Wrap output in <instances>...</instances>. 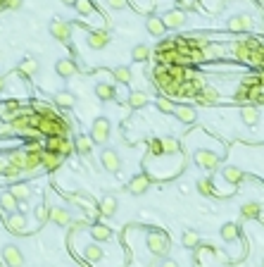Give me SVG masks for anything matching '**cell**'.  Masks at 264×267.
Listing matches in <instances>:
<instances>
[{
    "instance_id": "6da1fadb",
    "label": "cell",
    "mask_w": 264,
    "mask_h": 267,
    "mask_svg": "<svg viewBox=\"0 0 264 267\" xmlns=\"http://www.w3.org/2000/svg\"><path fill=\"white\" fill-rule=\"evenodd\" d=\"M145 244H148V251L153 253V255H157V258H167V255H169L171 241H169V236L164 234V231H160V229L150 231L148 239H145Z\"/></svg>"
},
{
    "instance_id": "7a4b0ae2",
    "label": "cell",
    "mask_w": 264,
    "mask_h": 267,
    "mask_svg": "<svg viewBox=\"0 0 264 267\" xmlns=\"http://www.w3.org/2000/svg\"><path fill=\"white\" fill-rule=\"evenodd\" d=\"M109 134H112V124H109L107 117H95L93 126H91V139L98 146H105L109 141Z\"/></svg>"
},
{
    "instance_id": "3957f363",
    "label": "cell",
    "mask_w": 264,
    "mask_h": 267,
    "mask_svg": "<svg viewBox=\"0 0 264 267\" xmlns=\"http://www.w3.org/2000/svg\"><path fill=\"white\" fill-rule=\"evenodd\" d=\"M69 201L74 205H79V208H84V212L88 215V217H100V205L95 203L91 196H86V193H71L69 196Z\"/></svg>"
},
{
    "instance_id": "277c9868",
    "label": "cell",
    "mask_w": 264,
    "mask_h": 267,
    "mask_svg": "<svg viewBox=\"0 0 264 267\" xmlns=\"http://www.w3.org/2000/svg\"><path fill=\"white\" fill-rule=\"evenodd\" d=\"M100 162H102V167H105V172H109V174H119V172H122V167H124L122 155H119L117 150H112V148L102 150V153H100Z\"/></svg>"
},
{
    "instance_id": "5b68a950",
    "label": "cell",
    "mask_w": 264,
    "mask_h": 267,
    "mask_svg": "<svg viewBox=\"0 0 264 267\" xmlns=\"http://www.w3.org/2000/svg\"><path fill=\"white\" fill-rule=\"evenodd\" d=\"M3 260L8 267H24V253L17 244H5L3 246Z\"/></svg>"
},
{
    "instance_id": "8992f818",
    "label": "cell",
    "mask_w": 264,
    "mask_h": 267,
    "mask_svg": "<svg viewBox=\"0 0 264 267\" xmlns=\"http://www.w3.org/2000/svg\"><path fill=\"white\" fill-rule=\"evenodd\" d=\"M46 150H53V153H60V155L67 157L71 150H74V143H71L67 136H48Z\"/></svg>"
},
{
    "instance_id": "52a82bcc",
    "label": "cell",
    "mask_w": 264,
    "mask_h": 267,
    "mask_svg": "<svg viewBox=\"0 0 264 267\" xmlns=\"http://www.w3.org/2000/svg\"><path fill=\"white\" fill-rule=\"evenodd\" d=\"M193 157H195V162H198L202 170H207V172H212V170L219 167V155L212 153V150H195Z\"/></svg>"
},
{
    "instance_id": "ba28073f",
    "label": "cell",
    "mask_w": 264,
    "mask_h": 267,
    "mask_svg": "<svg viewBox=\"0 0 264 267\" xmlns=\"http://www.w3.org/2000/svg\"><path fill=\"white\" fill-rule=\"evenodd\" d=\"M150 177L148 174H136V177H131V181H129V184H126V189H129V193H133V196H143V193H145V191L150 189Z\"/></svg>"
},
{
    "instance_id": "9c48e42d",
    "label": "cell",
    "mask_w": 264,
    "mask_h": 267,
    "mask_svg": "<svg viewBox=\"0 0 264 267\" xmlns=\"http://www.w3.org/2000/svg\"><path fill=\"white\" fill-rule=\"evenodd\" d=\"M48 29H50V34H53V36L60 41V43H69V39H71V26H69L67 22H62V19H53Z\"/></svg>"
},
{
    "instance_id": "30bf717a",
    "label": "cell",
    "mask_w": 264,
    "mask_h": 267,
    "mask_svg": "<svg viewBox=\"0 0 264 267\" xmlns=\"http://www.w3.org/2000/svg\"><path fill=\"white\" fill-rule=\"evenodd\" d=\"M5 227L12 231V234H26L29 229H26V215L24 212H12V215H8V220H5Z\"/></svg>"
},
{
    "instance_id": "8fae6325",
    "label": "cell",
    "mask_w": 264,
    "mask_h": 267,
    "mask_svg": "<svg viewBox=\"0 0 264 267\" xmlns=\"http://www.w3.org/2000/svg\"><path fill=\"white\" fill-rule=\"evenodd\" d=\"M150 150H153V155H162V153H176L179 150V143L174 141V139H153L150 141Z\"/></svg>"
},
{
    "instance_id": "7c38bea8",
    "label": "cell",
    "mask_w": 264,
    "mask_h": 267,
    "mask_svg": "<svg viewBox=\"0 0 264 267\" xmlns=\"http://www.w3.org/2000/svg\"><path fill=\"white\" fill-rule=\"evenodd\" d=\"M162 19H164V24H167V29H181V26L186 24V12H183V10H169Z\"/></svg>"
},
{
    "instance_id": "4fadbf2b",
    "label": "cell",
    "mask_w": 264,
    "mask_h": 267,
    "mask_svg": "<svg viewBox=\"0 0 264 267\" xmlns=\"http://www.w3.org/2000/svg\"><path fill=\"white\" fill-rule=\"evenodd\" d=\"M55 72H57L62 79H69V77L77 74V62H74L71 57H62V60L55 62Z\"/></svg>"
},
{
    "instance_id": "5bb4252c",
    "label": "cell",
    "mask_w": 264,
    "mask_h": 267,
    "mask_svg": "<svg viewBox=\"0 0 264 267\" xmlns=\"http://www.w3.org/2000/svg\"><path fill=\"white\" fill-rule=\"evenodd\" d=\"M88 231H91V239H93L95 244H105V241L112 239V229L107 224H91Z\"/></svg>"
},
{
    "instance_id": "9a60e30c",
    "label": "cell",
    "mask_w": 264,
    "mask_h": 267,
    "mask_svg": "<svg viewBox=\"0 0 264 267\" xmlns=\"http://www.w3.org/2000/svg\"><path fill=\"white\" fill-rule=\"evenodd\" d=\"M98 205H100V217H115L117 208H119V203H117V198L112 193H107Z\"/></svg>"
},
{
    "instance_id": "2e32d148",
    "label": "cell",
    "mask_w": 264,
    "mask_h": 267,
    "mask_svg": "<svg viewBox=\"0 0 264 267\" xmlns=\"http://www.w3.org/2000/svg\"><path fill=\"white\" fill-rule=\"evenodd\" d=\"M0 210H5L8 215L19 210V201L12 196V191H3V193H0Z\"/></svg>"
},
{
    "instance_id": "e0dca14e",
    "label": "cell",
    "mask_w": 264,
    "mask_h": 267,
    "mask_svg": "<svg viewBox=\"0 0 264 267\" xmlns=\"http://www.w3.org/2000/svg\"><path fill=\"white\" fill-rule=\"evenodd\" d=\"M88 48H93V50H102V48H107L109 43V36L105 31H93V34H88Z\"/></svg>"
},
{
    "instance_id": "ac0fdd59",
    "label": "cell",
    "mask_w": 264,
    "mask_h": 267,
    "mask_svg": "<svg viewBox=\"0 0 264 267\" xmlns=\"http://www.w3.org/2000/svg\"><path fill=\"white\" fill-rule=\"evenodd\" d=\"M174 117L179 119L181 124H193L195 119H198V115H195L193 108H188V105H179V108L174 110Z\"/></svg>"
},
{
    "instance_id": "d6986e66",
    "label": "cell",
    "mask_w": 264,
    "mask_h": 267,
    "mask_svg": "<svg viewBox=\"0 0 264 267\" xmlns=\"http://www.w3.org/2000/svg\"><path fill=\"white\" fill-rule=\"evenodd\" d=\"M64 155H60V153H53V150H43V167L46 170H50V172H55L57 167L62 165Z\"/></svg>"
},
{
    "instance_id": "ffe728a7",
    "label": "cell",
    "mask_w": 264,
    "mask_h": 267,
    "mask_svg": "<svg viewBox=\"0 0 264 267\" xmlns=\"http://www.w3.org/2000/svg\"><path fill=\"white\" fill-rule=\"evenodd\" d=\"M221 177H224L229 184H241V181L245 179V172L238 170V167H233V165H226L224 170H221Z\"/></svg>"
},
{
    "instance_id": "44dd1931",
    "label": "cell",
    "mask_w": 264,
    "mask_h": 267,
    "mask_svg": "<svg viewBox=\"0 0 264 267\" xmlns=\"http://www.w3.org/2000/svg\"><path fill=\"white\" fill-rule=\"evenodd\" d=\"M50 220L60 227H67V224H71V215L64 208H50Z\"/></svg>"
},
{
    "instance_id": "7402d4cb",
    "label": "cell",
    "mask_w": 264,
    "mask_h": 267,
    "mask_svg": "<svg viewBox=\"0 0 264 267\" xmlns=\"http://www.w3.org/2000/svg\"><path fill=\"white\" fill-rule=\"evenodd\" d=\"M145 29H148L150 36H162L167 31V24H164L162 17H150L148 22H145Z\"/></svg>"
},
{
    "instance_id": "603a6c76",
    "label": "cell",
    "mask_w": 264,
    "mask_h": 267,
    "mask_svg": "<svg viewBox=\"0 0 264 267\" xmlns=\"http://www.w3.org/2000/svg\"><path fill=\"white\" fill-rule=\"evenodd\" d=\"M229 31H245V29H250L252 26V22H250V17H243V15H236L229 19Z\"/></svg>"
},
{
    "instance_id": "cb8c5ba5",
    "label": "cell",
    "mask_w": 264,
    "mask_h": 267,
    "mask_svg": "<svg viewBox=\"0 0 264 267\" xmlns=\"http://www.w3.org/2000/svg\"><path fill=\"white\" fill-rule=\"evenodd\" d=\"M12 196L19 201V203H26L29 198H31V189H29V184H24V181H17V184H12Z\"/></svg>"
},
{
    "instance_id": "d4e9b609",
    "label": "cell",
    "mask_w": 264,
    "mask_h": 267,
    "mask_svg": "<svg viewBox=\"0 0 264 267\" xmlns=\"http://www.w3.org/2000/svg\"><path fill=\"white\" fill-rule=\"evenodd\" d=\"M84 258L88 260V262H100V260L105 258V251L100 248V244H88L84 248Z\"/></svg>"
},
{
    "instance_id": "484cf974",
    "label": "cell",
    "mask_w": 264,
    "mask_h": 267,
    "mask_svg": "<svg viewBox=\"0 0 264 267\" xmlns=\"http://www.w3.org/2000/svg\"><path fill=\"white\" fill-rule=\"evenodd\" d=\"M36 72H39V60L36 57H24L19 62V74H24V77H36Z\"/></svg>"
},
{
    "instance_id": "4316f807",
    "label": "cell",
    "mask_w": 264,
    "mask_h": 267,
    "mask_svg": "<svg viewBox=\"0 0 264 267\" xmlns=\"http://www.w3.org/2000/svg\"><path fill=\"white\" fill-rule=\"evenodd\" d=\"M115 86L109 84V81H100V84H95V95L100 98V101H112L115 98Z\"/></svg>"
},
{
    "instance_id": "83f0119b",
    "label": "cell",
    "mask_w": 264,
    "mask_h": 267,
    "mask_svg": "<svg viewBox=\"0 0 264 267\" xmlns=\"http://www.w3.org/2000/svg\"><path fill=\"white\" fill-rule=\"evenodd\" d=\"M150 103V95L143 93V91H133V93H129V105H131L133 110H140V108H145Z\"/></svg>"
},
{
    "instance_id": "f1b7e54d",
    "label": "cell",
    "mask_w": 264,
    "mask_h": 267,
    "mask_svg": "<svg viewBox=\"0 0 264 267\" xmlns=\"http://www.w3.org/2000/svg\"><path fill=\"white\" fill-rule=\"evenodd\" d=\"M74 146H77V153H81V155H88V153H91V148H93V139H91L88 134H81V136H77Z\"/></svg>"
},
{
    "instance_id": "f546056e",
    "label": "cell",
    "mask_w": 264,
    "mask_h": 267,
    "mask_svg": "<svg viewBox=\"0 0 264 267\" xmlns=\"http://www.w3.org/2000/svg\"><path fill=\"white\" fill-rule=\"evenodd\" d=\"M55 105H60V108H74L77 105V95L69 93V91H62V93L55 95Z\"/></svg>"
},
{
    "instance_id": "4dcf8cb0",
    "label": "cell",
    "mask_w": 264,
    "mask_h": 267,
    "mask_svg": "<svg viewBox=\"0 0 264 267\" xmlns=\"http://www.w3.org/2000/svg\"><path fill=\"white\" fill-rule=\"evenodd\" d=\"M112 77H115V81L117 84H122V86H126V84H131V70L129 67H117L115 72H112Z\"/></svg>"
},
{
    "instance_id": "1f68e13d",
    "label": "cell",
    "mask_w": 264,
    "mask_h": 267,
    "mask_svg": "<svg viewBox=\"0 0 264 267\" xmlns=\"http://www.w3.org/2000/svg\"><path fill=\"white\" fill-rule=\"evenodd\" d=\"M241 119H243V124L255 126L257 122H259V112H257L255 108H243V112H241Z\"/></svg>"
},
{
    "instance_id": "d6a6232c",
    "label": "cell",
    "mask_w": 264,
    "mask_h": 267,
    "mask_svg": "<svg viewBox=\"0 0 264 267\" xmlns=\"http://www.w3.org/2000/svg\"><path fill=\"white\" fill-rule=\"evenodd\" d=\"M10 165L24 172V165H26V150H15V153H10Z\"/></svg>"
},
{
    "instance_id": "836d02e7",
    "label": "cell",
    "mask_w": 264,
    "mask_h": 267,
    "mask_svg": "<svg viewBox=\"0 0 264 267\" xmlns=\"http://www.w3.org/2000/svg\"><path fill=\"white\" fill-rule=\"evenodd\" d=\"M181 241H183V246H186V248H195V246L200 244V234H198L195 229H188V231H183Z\"/></svg>"
},
{
    "instance_id": "e575fe53",
    "label": "cell",
    "mask_w": 264,
    "mask_h": 267,
    "mask_svg": "<svg viewBox=\"0 0 264 267\" xmlns=\"http://www.w3.org/2000/svg\"><path fill=\"white\" fill-rule=\"evenodd\" d=\"M238 236H241L238 224H224V227H221V239H224V241H236Z\"/></svg>"
},
{
    "instance_id": "d590c367",
    "label": "cell",
    "mask_w": 264,
    "mask_h": 267,
    "mask_svg": "<svg viewBox=\"0 0 264 267\" xmlns=\"http://www.w3.org/2000/svg\"><path fill=\"white\" fill-rule=\"evenodd\" d=\"M131 57H133V60H138V62H143V60H148V57H150V48H148V46H143V43H138V46H133Z\"/></svg>"
},
{
    "instance_id": "8d00e7d4",
    "label": "cell",
    "mask_w": 264,
    "mask_h": 267,
    "mask_svg": "<svg viewBox=\"0 0 264 267\" xmlns=\"http://www.w3.org/2000/svg\"><path fill=\"white\" fill-rule=\"evenodd\" d=\"M198 191H200L202 196H219L217 189H214V184L210 179H200L198 181Z\"/></svg>"
},
{
    "instance_id": "74e56055",
    "label": "cell",
    "mask_w": 264,
    "mask_h": 267,
    "mask_svg": "<svg viewBox=\"0 0 264 267\" xmlns=\"http://www.w3.org/2000/svg\"><path fill=\"white\" fill-rule=\"evenodd\" d=\"M241 212H243V217H245V220H255L257 215H259V205H257V203H245L241 208Z\"/></svg>"
},
{
    "instance_id": "f35d334b",
    "label": "cell",
    "mask_w": 264,
    "mask_h": 267,
    "mask_svg": "<svg viewBox=\"0 0 264 267\" xmlns=\"http://www.w3.org/2000/svg\"><path fill=\"white\" fill-rule=\"evenodd\" d=\"M74 10H77L79 15H91V12H93V3H91V0H77Z\"/></svg>"
},
{
    "instance_id": "ab89813d",
    "label": "cell",
    "mask_w": 264,
    "mask_h": 267,
    "mask_svg": "<svg viewBox=\"0 0 264 267\" xmlns=\"http://www.w3.org/2000/svg\"><path fill=\"white\" fill-rule=\"evenodd\" d=\"M36 220H39L41 224L50 220V208H48V205H39V208H36Z\"/></svg>"
},
{
    "instance_id": "60d3db41",
    "label": "cell",
    "mask_w": 264,
    "mask_h": 267,
    "mask_svg": "<svg viewBox=\"0 0 264 267\" xmlns=\"http://www.w3.org/2000/svg\"><path fill=\"white\" fill-rule=\"evenodd\" d=\"M157 108H160V110H162V112H167V115H169V112H174V110H176V108H174V105H171V103L167 101V98H157Z\"/></svg>"
},
{
    "instance_id": "b9f144b4",
    "label": "cell",
    "mask_w": 264,
    "mask_h": 267,
    "mask_svg": "<svg viewBox=\"0 0 264 267\" xmlns=\"http://www.w3.org/2000/svg\"><path fill=\"white\" fill-rule=\"evenodd\" d=\"M19 174H24L22 170H17V167H12V165H8V167H5V177H8V179H17Z\"/></svg>"
},
{
    "instance_id": "7bdbcfd3",
    "label": "cell",
    "mask_w": 264,
    "mask_h": 267,
    "mask_svg": "<svg viewBox=\"0 0 264 267\" xmlns=\"http://www.w3.org/2000/svg\"><path fill=\"white\" fill-rule=\"evenodd\" d=\"M202 101L207 103V101H217V91H214V88H205V91H202Z\"/></svg>"
},
{
    "instance_id": "ee69618b",
    "label": "cell",
    "mask_w": 264,
    "mask_h": 267,
    "mask_svg": "<svg viewBox=\"0 0 264 267\" xmlns=\"http://www.w3.org/2000/svg\"><path fill=\"white\" fill-rule=\"evenodd\" d=\"M129 3L126 0H107V8H112V10H124Z\"/></svg>"
},
{
    "instance_id": "f6af8a7d",
    "label": "cell",
    "mask_w": 264,
    "mask_h": 267,
    "mask_svg": "<svg viewBox=\"0 0 264 267\" xmlns=\"http://www.w3.org/2000/svg\"><path fill=\"white\" fill-rule=\"evenodd\" d=\"M153 267H179V265H176L174 260H169V258H160V260H157V262H155Z\"/></svg>"
},
{
    "instance_id": "bcb514c9",
    "label": "cell",
    "mask_w": 264,
    "mask_h": 267,
    "mask_svg": "<svg viewBox=\"0 0 264 267\" xmlns=\"http://www.w3.org/2000/svg\"><path fill=\"white\" fill-rule=\"evenodd\" d=\"M195 0H179V10H195Z\"/></svg>"
},
{
    "instance_id": "7dc6e473",
    "label": "cell",
    "mask_w": 264,
    "mask_h": 267,
    "mask_svg": "<svg viewBox=\"0 0 264 267\" xmlns=\"http://www.w3.org/2000/svg\"><path fill=\"white\" fill-rule=\"evenodd\" d=\"M8 8L10 10H19L22 8V0H8Z\"/></svg>"
},
{
    "instance_id": "c3c4849f",
    "label": "cell",
    "mask_w": 264,
    "mask_h": 267,
    "mask_svg": "<svg viewBox=\"0 0 264 267\" xmlns=\"http://www.w3.org/2000/svg\"><path fill=\"white\" fill-rule=\"evenodd\" d=\"M5 91V77H0V93Z\"/></svg>"
},
{
    "instance_id": "681fc988",
    "label": "cell",
    "mask_w": 264,
    "mask_h": 267,
    "mask_svg": "<svg viewBox=\"0 0 264 267\" xmlns=\"http://www.w3.org/2000/svg\"><path fill=\"white\" fill-rule=\"evenodd\" d=\"M60 3H64V5H77V0H60Z\"/></svg>"
},
{
    "instance_id": "f907efd6",
    "label": "cell",
    "mask_w": 264,
    "mask_h": 267,
    "mask_svg": "<svg viewBox=\"0 0 264 267\" xmlns=\"http://www.w3.org/2000/svg\"><path fill=\"white\" fill-rule=\"evenodd\" d=\"M5 167H8V165H5V162L0 160V174H5Z\"/></svg>"
},
{
    "instance_id": "816d5d0a",
    "label": "cell",
    "mask_w": 264,
    "mask_h": 267,
    "mask_svg": "<svg viewBox=\"0 0 264 267\" xmlns=\"http://www.w3.org/2000/svg\"><path fill=\"white\" fill-rule=\"evenodd\" d=\"M257 3H262V5H264V0H257Z\"/></svg>"
},
{
    "instance_id": "f5cc1de1",
    "label": "cell",
    "mask_w": 264,
    "mask_h": 267,
    "mask_svg": "<svg viewBox=\"0 0 264 267\" xmlns=\"http://www.w3.org/2000/svg\"><path fill=\"white\" fill-rule=\"evenodd\" d=\"M262 267H264V260H262Z\"/></svg>"
}]
</instances>
